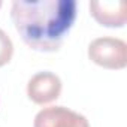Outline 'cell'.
Wrapping results in <instances>:
<instances>
[{"mask_svg":"<svg viewBox=\"0 0 127 127\" xmlns=\"http://www.w3.org/2000/svg\"><path fill=\"white\" fill-rule=\"evenodd\" d=\"M91 17L105 27H123L127 20V6L124 2H90Z\"/></svg>","mask_w":127,"mask_h":127,"instance_id":"5b68a950","label":"cell"},{"mask_svg":"<svg viewBox=\"0 0 127 127\" xmlns=\"http://www.w3.org/2000/svg\"><path fill=\"white\" fill-rule=\"evenodd\" d=\"M88 57L106 69H124L127 64V45L117 37H97L88 45Z\"/></svg>","mask_w":127,"mask_h":127,"instance_id":"7a4b0ae2","label":"cell"},{"mask_svg":"<svg viewBox=\"0 0 127 127\" xmlns=\"http://www.w3.org/2000/svg\"><path fill=\"white\" fill-rule=\"evenodd\" d=\"M75 0H17L11 18L27 46L34 51H58L75 24Z\"/></svg>","mask_w":127,"mask_h":127,"instance_id":"6da1fadb","label":"cell"},{"mask_svg":"<svg viewBox=\"0 0 127 127\" xmlns=\"http://www.w3.org/2000/svg\"><path fill=\"white\" fill-rule=\"evenodd\" d=\"M33 127H90L88 120L64 106H49L37 112Z\"/></svg>","mask_w":127,"mask_h":127,"instance_id":"277c9868","label":"cell"},{"mask_svg":"<svg viewBox=\"0 0 127 127\" xmlns=\"http://www.w3.org/2000/svg\"><path fill=\"white\" fill-rule=\"evenodd\" d=\"M14 54V43L11 37L0 29V67L8 64Z\"/></svg>","mask_w":127,"mask_h":127,"instance_id":"8992f818","label":"cell"},{"mask_svg":"<svg viewBox=\"0 0 127 127\" xmlns=\"http://www.w3.org/2000/svg\"><path fill=\"white\" fill-rule=\"evenodd\" d=\"M0 6H2V2H0Z\"/></svg>","mask_w":127,"mask_h":127,"instance_id":"52a82bcc","label":"cell"},{"mask_svg":"<svg viewBox=\"0 0 127 127\" xmlns=\"http://www.w3.org/2000/svg\"><path fill=\"white\" fill-rule=\"evenodd\" d=\"M61 93V79L52 72H39L33 75L27 84V96L37 105L57 100Z\"/></svg>","mask_w":127,"mask_h":127,"instance_id":"3957f363","label":"cell"}]
</instances>
